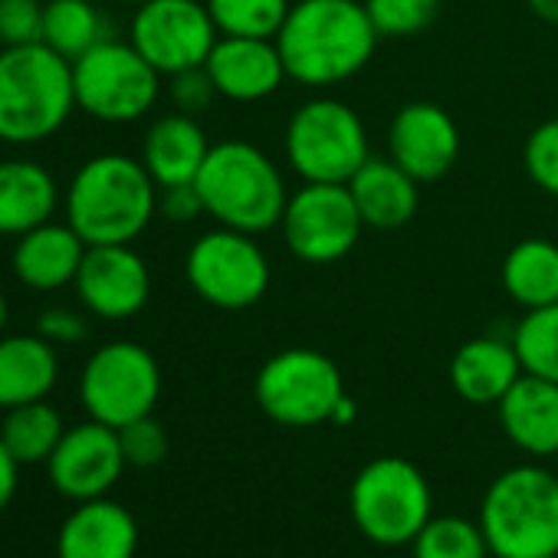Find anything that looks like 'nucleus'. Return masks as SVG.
Masks as SVG:
<instances>
[{"mask_svg": "<svg viewBox=\"0 0 558 558\" xmlns=\"http://www.w3.org/2000/svg\"><path fill=\"white\" fill-rule=\"evenodd\" d=\"M476 522L493 558L558 555V476L532 463L502 470L486 486Z\"/></svg>", "mask_w": 558, "mask_h": 558, "instance_id": "39448f33", "label": "nucleus"}, {"mask_svg": "<svg viewBox=\"0 0 558 558\" xmlns=\"http://www.w3.org/2000/svg\"><path fill=\"white\" fill-rule=\"evenodd\" d=\"M119 440H122L125 463L135 470H151L168 457V430L151 414L119 427Z\"/></svg>", "mask_w": 558, "mask_h": 558, "instance_id": "72a5a7b5", "label": "nucleus"}, {"mask_svg": "<svg viewBox=\"0 0 558 558\" xmlns=\"http://www.w3.org/2000/svg\"><path fill=\"white\" fill-rule=\"evenodd\" d=\"M388 158L421 184L440 181L460 158V129L444 106L408 102L388 125Z\"/></svg>", "mask_w": 558, "mask_h": 558, "instance_id": "dca6fc26", "label": "nucleus"}, {"mask_svg": "<svg viewBox=\"0 0 558 558\" xmlns=\"http://www.w3.org/2000/svg\"><path fill=\"white\" fill-rule=\"evenodd\" d=\"M551 558H558V555H551Z\"/></svg>", "mask_w": 558, "mask_h": 558, "instance_id": "c03bdc74", "label": "nucleus"}, {"mask_svg": "<svg viewBox=\"0 0 558 558\" xmlns=\"http://www.w3.org/2000/svg\"><path fill=\"white\" fill-rule=\"evenodd\" d=\"M349 512L368 542L381 548L411 545L434 515V493L411 460L375 457L352 480Z\"/></svg>", "mask_w": 558, "mask_h": 558, "instance_id": "423d86ee", "label": "nucleus"}, {"mask_svg": "<svg viewBox=\"0 0 558 558\" xmlns=\"http://www.w3.org/2000/svg\"><path fill=\"white\" fill-rule=\"evenodd\" d=\"M44 44V0H0V47Z\"/></svg>", "mask_w": 558, "mask_h": 558, "instance_id": "f704fd0d", "label": "nucleus"}, {"mask_svg": "<svg viewBox=\"0 0 558 558\" xmlns=\"http://www.w3.org/2000/svg\"><path fill=\"white\" fill-rule=\"evenodd\" d=\"M414 558H489L480 522L466 515H430L411 542Z\"/></svg>", "mask_w": 558, "mask_h": 558, "instance_id": "c756f323", "label": "nucleus"}, {"mask_svg": "<svg viewBox=\"0 0 558 558\" xmlns=\"http://www.w3.org/2000/svg\"><path fill=\"white\" fill-rule=\"evenodd\" d=\"M158 214L171 223H191L204 214V201L194 181L158 187Z\"/></svg>", "mask_w": 558, "mask_h": 558, "instance_id": "4c0bfd02", "label": "nucleus"}, {"mask_svg": "<svg viewBox=\"0 0 558 558\" xmlns=\"http://www.w3.org/2000/svg\"><path fill=\"white\" fill-rule=\"evenodd\" d=\"M349 191L365 227H375V230L404 227L417 214V204H421V181H414L391 158H378V155H372L352 174Z\"/></svg>", "mask_w": 558, "mask_h": 558, "instance_id": "4be33fe9", "label": "nucleus"}, {"mask_svg": "<svg viewBox=\"0 0 558 558\" xmlns=\"http://www.w3.org/2000/svg\"><path fill=\"white\" fill-rule=\"evenodd\" d=\"M60 381L57 345L40 332L0 336V408L11 411L50 398Z\"/></svg>", "mask_w": 558, "mask_h": 558, "instance_id": "393cba45", "label": "nucleus"}, {"mask_svg": "<svg viewBox=\"0 0 558 558\" xmlns=\"http://www.w3.org/2000/svg\"><path fill=\"white\" fill-rule=\"evenodd\" d=\"M259 411L283 427L332 424L345 381L339 365L316 349H283L266 359L253 381Z\"/></svg>", "mask_w": 558, "mask_h": 558, "instance_id": "1a4fd4ad", "label": "nucleus"}, {"mask_svg": "<svg viewBox=\"0 0 558 558\" xmlns=\"http://www.w3.org/2000/svg\"><path fill=\"white\" fill-rule=\"evenodd\" d=\"M60 207V184L50 168L31 158L0 161V236H21Z\"/></svg>", "mask_w": 558, "mask_h": 558, "instance_id": "5701e85b", "label": "nucleus"}, {"mask_svg": "<svg viewBox=\"0 0 558 558\" xmlns=\"http://www.w3.org/2000/svg\"><path fill=\"white\" fill-rule=\"evenodd\" d=\"M279 230H283V240L296 259L326 266L355 250L365 220L352 201L349 184L303 181V187L293 191L287 201Z\"/></svg>", "mask_w": 558, "mask_h": 558, "instance_id": "f8f14e48", "label": "nucleus"}, {"mask_svg": "<svg viewBox=\"0 0 558 558\" xmlns=\"http://www.w3.org/2000/svg\"><path fill=\"white\" fill-rule=\"evenodd\" d=\"M378 37H417L424 34L444 0H362Z\"/></svg>", "mask_w": 558, "mask_h": 558, "instance_id": "2f4dec72", "label": "nucleus"}, {"mask_svg": "<svg viewBox=\"0 0 558 558\" xmlns=\"http://www.w3.org/2000/svg\"><path fill=\"white\" fill-rule=\"evenodd\" d=\"M220 40L204 0H145L129 24V44L161 73L204 66Z\"/></svg>", "mask_w": 558, "mask_h": 558, "instance_id": "ddd939ff", "label": "nucleus"}, {"mask_svg": "<svg viewBox=\"0 0 558 558\" xmlns=\"http://www.w3.org/2000/svg\"><path fill=\"white\" fill-rule=\"evenodd\" d=\"M499 279L509 300L522 306L525 313L555 306L558 303V243L545 236L519 240L506 253Z\"/></svg>", "mask_w": 558, "mask_h": 558, "instance_id": "a878e982", "label": "nucleus"}, {"mask_svg": "<svg viewBox=\"0 0 558 558\" xmlns=\"http://www.w3.org/2000/svg\"><path fill=\"white\" fill-rule=\"evenodd\" d=\"M17 483H21V463H17V457L8 450V444L0 440V512H4V509L14 502Z\"/></svg>", "mask_w": 558, "mask_h": 558, "instance_id": "58836bf2", "label": "nucleus"}, {"mask_svg": "<svg viewBox=\"0 0 558 558\" xmlns=\"http://www.w3.org/2000/svg\"><path fill=\"white\" fill-rule=\"evenodd\" d=\"M37 332L53 342L57 349L60 345H80L89 339V323L83 313L70 310V306H50L37 316Z\"/></svg>", "mask_w": 558, "mask_h": 558, "instance_id": "e433bc0d", "label": "nucleus"}, {"mask_svg": "<svg viewBox=\"0 0 558 558\" xmlns=\"http://www.w3.org/2000/svg\"><path fill=\"white\" fill-rule=\"evenodd\" d=\"M86 250V240L70 223L47 220L17 236L11 266L21 287L34 293H57L76 283Z\"/></svg>", "mask_w": 558, "mask_h": 558, "instance_id": "a211bd4d", "label": "nucleus"}, {"mask_svg": "<svg viewBox=\"0 0 558 558\" xmlns=\"http://www.w3.org/2000/svg\"><path fill=\"white\" fill-rule=\"evenodd\" d=\"M522 161L532 184L548 197H558V119H548L532 129L522 148Z\"/></svg>", "mask_w": 558, "mask_h": 558, "instance_id": "473e14b6", "label": "nucleus"}, {"mask_svg": "<svg viewBox=\"0 0 558 558\" xmlns=\"http://www.w3.org/2000/svg\"><path fill=\"white\" fill-rule=\"evenodd\" d=\"M207 151L210 142L197 125V119L184 112H168L148 125L142 142V165L148 168L158 187H171V184L194 181Z\"/></svg>", "mask_w": 558, "mask_h": 558, "instance_id": "b1692460", "label": "nucleus"}, {"mask_svg": "<svg viewBox=\"0 0 558 558\" xmlns=\"http://www.w3.org/2000/svg\"><path fill=\"white\" fill-rule=\"evenodd\" d=\"M106 37V17L93 0H44V47L70 63Z\"/></svg>", "mask_w": 558, "mask_h": 558, "instance_id": "cd10ccee", "label": "nucleus"}, {"mask_svg": "<svg viewBox=\"0 0 558 558\" xmlns=\"http://www.w3.org/2000/svg\"><path fill=\"white\" fill-rule=\"evenodd\" d=\"M76 112L73 63L44 44L0 47V142L31 148Z\"/></svg>", "mask_w": 558, "mask_h": 558, "instance_id": "7ed1b4c3", "label": "nucleus"}, {"mask_svg": "<svg viewBox=\"0 0 558 558\" xmlns=\"http://www.w3.org/2000/svg\"><path fill=\"white\" fill-rule=\"evenodd\" d=\"M161 398L158 359L129 339L99 345L80 375V401L86 414L109 427H125L155 411Z\"/></svg>", "mask_w": 558, "mask_h": 558, "instance_id": "9b49d317", "label": "nucleus"}, {"mask_svg": "<svg viewBox=\"0 0 558 558\" xmlns=\"http://www.w3.org/2000/svg\"><path fill=\"white\" fill-rule=\"evenodd\" d=\"M76 109L106 125L145 119L161 96V73L129 44L106 37L73 60Z\"/></svg>", "mask_w": 558, "mask_h": 558, "instance_id": "6e6552de", "label": "nucleus"}, {"mask_svg": "<svg viewBox=\"0 0 558 558\" xmlns=\"http://www.w3.org/2000/svg\"><path fill=\"white\" fill-rule=\"evenodd\" d=\"M116 4H132V8H138V4H145V0H116Z\"/></svg>", "mask_w": 558, "mask_h": 558, "instance_id": "37998d69", "label": "nucleus"}, {"mask_svg": "<svg viewBox=\"0 0 558 558\" xmlns=\"http://www.w3.org/2000/svg\"><path fill=\"white\" fill-rule=\"evenodd\" d=\"M283 151L290 168L316 184H349L372 158L362 116L332 96H316L290 116Z\"/></svg>", "mask_w": 558, "mask_h": 558, "instance_id": "0eeeda50", "label": "nucleus"}, {"mask_svg": "<svg viewBox=\"0 0 558 558\" xmlns=\"http://www.w3.org/2000/svg\"><path fill=\"white\" fill-rule=\"evenodd\" d=\"M125 466L129 463L122 453L119 430L93 417L86 424L66 427L63 440L47 460L53 489L76 502L109 496V489L122 480Z\"/></svg>", "mask_w": 558, "mask_h": 558, "instance_id": "2eb2a0df", "label": "nucleus"}, {"mask_svg": "<svg viewBox=\"0 0 558 558\" xmlns=\"http://www.w3.org/2000/svg\"><path fill=\"white\" fill-rule=\"evenodd\" d=\"M532 14H538L548 24H558V0H529Z\"/></svg>", "mask_w": 558, "mask_h": 558, "instance_id": "a19ab883", "label": "nucleus"}, {"mask_svg": "<svg viewBox=\"0 0 558 558\" xmlns=\"http://www.w3.org/2000/svg\"><path fill=\"white\" fill-rule=\"evenodd\" d=\"M512 345L525 375H538L558 385V303L529 310L512 332Z\"/></svg>", "mask_w": 558, "mask_h": 558, "instance_id": "7c9ffc66", "label": "nucleus"}, {"mask_svg": "<svg viewBox=\"0 0 558 558\" xmlns=\"http://www.w3.org/2000/svg\"><path fill=\"white\" fill-rule=\"evenodd\" d=\"M135 551L138 522L109 496L80 502L57 532V558H135Z\"/></svg>", "mask_w": 558, "mask_h": 558, "instance_id": "6ab92c4d", "label": "nucleus"}, {"mask_svg": "<svg viewBox=\"0 0 558 558\" xmlns=\"http://www.w3.org/2000/svg\"><path fill=\"white\" fill-rule=\"evenodd\" d=\"M525 375L519 352L512 339H496V336H476L457 349L450 359V385L466 404L480 408H496L506 391Z\"/></svg>", "mask_w": 558, "mask_h": 558, "instance_id": "412c9836", "label": "nucleus"}, {"mask_svg": "<svg viewBox=\"0 0 558 558\" xmlns=\"http://www.w3.org/2000/svg\"><path fill=\"white\" fill-rule=\"evenodd\" d=\"M63 207L86 246L132 243L158 214V184L142 158L106 151L76 168Z\"/></svg>", "mask_w": 558, "mask_h": 558, "instance_id": "f03ea898", "label": "nucleus"}, {"mask_svg": "<svg viewBox=\"0 0 558 558\" xmlns=\"http://www.w3.org/2000/svg\"><path fill=\"white\" fill-rule=\"evenodd\" d=\"M378 40L362 0H296L276 34L287 76L306 89H332L359 76Z\"/></svg>", "mask_w": 558, "mask_h": 558, "instance_id": "f257e3e1", "label": "nucleus"}, {"mask_svg": "<svg viewBox=\"0 0 558 558\" xmlns=\"http://www.w3.org/2000/svg\"><path fill=\"white\" fill-rule=\"evenodd\" d=\"M63 434H66L63 414L47 398L11 408L4 414V424H0V440L8 444V450L17 457L21 466L47 463L53 457L57 444L63 440Z\"/></svg>", "mask_w": 558, "mask_h": 558, "instance_id": "bb28decb", "label": "nucleus"}, {"mask_svg": "<svg viewBox=\"0 0 558 558\" xmlns=\"http://www.w3.org/2000/svg\"><path fill=\"white\" fill-rule=\"evenodd\" d=\"M8 316H11V306H8L4 290H0V336H4V329H8Z\"/></svg>", "mask_w": 558, "mask_h": 558, "instance_id": "79ce46f5", "label": "nucleus"}, {"mask_svg": "<svg viewBox=\"0 0 558 558\" xmlns=\"http://www.w3.org/2000/svg\"><path fill=\"white\" fill-rule=\"evenodd\" d=\"M194 184L201 191L204 214L214 217L217 227L253 236L279 227L290 201L287 178L276 161L263 148L236 138L210 145Z\"/></svg>", "mask_w": 558, "mask_h": 558, "instance_id": "20e7f679", "label": "nucleus"}, {"mask_svg": "<svg viewBox=\"0 0 558 558\" xmlns=\"http://www.w3.org/2000/svg\"><path fill=\"white\" fill-rule=\"evenodd\" d=\"M355 414H359V404H355V398H349V395H345V398L339 401L336 414H332V424H339V427H342V424H352V421H355Z\"/></svg>", "mask_w": 558, "mask_h": 558, "instance_id": "ea45409f", "label": "nucleus"}, {"mask_svg": "<svg viewBox=\"0 0 558 558\" xmlns=\"http://www.w3.org/2000/svg\"><path fill=\"white\" fill-rule=\"evenodd\" d=\"M171 86H168V96H171V106L174 112H184V116H204L214 99H217V86L210 80V73L204 66H194V70H181L174 76H168Z\"/></svg>", "mask_w": 558, "mask_h": 558, "instance_id": "c9c22d12", "label": "nucleus"}, {"mask_svg": "<svg viewBox=\"0 0 558 558\" xmlns=\"http://www.w3.org/2000/svg\"><path fill=\"white\" fill-rule=\"evenodd\" d=\"M220 37L276 40L283 31L293 0H204Z\"/></svg>", "mask_w": 558, "mask_h": 558, "instance_id": "c85d7f7f", "label": "nucleus"}, {"mask_svg": "<svg viewBox=\"0 0 558 558\" xmlns=\"http://www.w3.org/2000/svg\"><path fill=\"white\" fill-rule=\"evenodd\" d=\"M73 287L89 316L122 323L145 310L151 296V272L132 243H106L86 250Z\"/></svg>", "mask_w": 558, "mask_h": 558, "instance_id": "4468645a", "label": "nucleus"}, {"mask_svg": "<svg viewBox=\"0 0 558 558\" xmlns=\"http://www.w3.org/2000/svg\"><path fill=\"white\" fill-rule=\"evenodd\" d=\"M184 276L191 290L214 310H250L269 290V256L253 233L214 227L201 233L187 256Z\"/></svg>", "mask_w": 558, "mask_h": 558, "instance_id": "9d476101", "label": "nucleus"}, {"mask_svg": "<svg viewBox=\"0 0 558 558\" xmlns=\"http://www.w3.org/2000/svg\"><path fill=\"white\" fill-rule=\"evenodd\" d=\"M204 70L210 73L217 96L230 102H263L290 80L276 40L259 37H220Z\"/></svg>", "mask_w": 558, "mask_h": 558, "instance_id": "f3484780", "label": "nucleus"}, {"mask_svg": "<svg viewBox=\"0 0 558 558\" xmlns=\"http://www.w3.org/2000/svg\"><path fill=\"white\" fill-rule=\"evenodd\" d=\"M502 434L529 457L558 453V385L522 375L496 404Z\"/></svg>", "mask_w": 558, "mask_h": 558, "instance_id": "aec40b11", "label": "nucleus"}]
</instances>
